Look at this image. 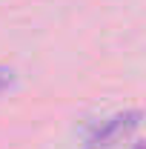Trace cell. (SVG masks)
Segmentation results:
<instances>
[{
	"instance_id": "obj_2",
	"label": "cell",
	"mask_w": 146,
	"mask_h": 149,
	"mask_svg": "<svg viewBox=\"0 0 146 149\" xmlns=\"http://www.w3.org/2000/svg\"><path fill=\"white\" fill-rule=\"evenodd\" d=\"M12 80H15V72H12L9 66H0V92H3L6 86H12Z\"/></svg>"
},
{
	"instance_id": "obj_1",
	"label": "cell",
	"mask_w": 146,
	"mask_h": 149,
	"mask_svg": "<svg viewBox=\"0 0 146 149\" xmlns=\"http://www.w3.org/2000/svg\"><path fill=\"white\" fill-rule=\"evenodd\" d=\"M140 112L132 109V112H117V115H112V118H106V120H100L95 129H92L89 135V149H109L115 146L120 138H126L129 132L138 129V123H140Z\"/></svg>"
}]
</instances>
